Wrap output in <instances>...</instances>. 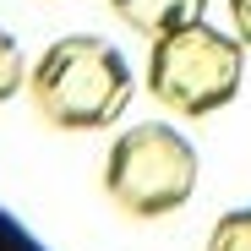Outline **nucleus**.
Masks as SVG:
<instances>
[{"label": "nucleus", "mask_w": 251, "mask_h": 251, "mask_svg": "<svg viewBox=\"0 0 251 251\" xmlns=\"http://www.w3.org/2000/svg\"><path fill=\"white\" fill-rule=\"evenodd\" d=\"M229 33L251 50V0H229Z\"/></svg>", "instance_id": "obj_7"}, {"label": "nucleus", "mask_w": 251, "mask_h": 251, "mask_svg": "<svg viewBox=\"0 0 251 251\" xmlns=\"http://www.w3.org/2000/svg\"><path fill=\"white\" fill-rule=\"evenodd\" d=\"M202 251H251V207H229V213L213 224Z\"/></svg>", "instance_id": "obj_5"}, {"label": "nucleus", "mask_w": 251, "mask_h": 251, "mask_svg": "<svg viewBox=\"0 0 251 251\" xmlns=\"http://www.w3.org/2000/svg\"><path fill=\"white\" fill-rule=\"evenodd\" d=\"M27 93L44 126L55 131H104L126 115L137 76L126 55L99 33H66L27 71Z\"/></svg>", "instance_id": "obj_1"}, {"label": "nucleus", "mask_w": 251, "mask_h": 251, "mask_svg": "<svg viewBox=\"0 0 251 251\" xmlns=\"http://www.w3.org/2000/svg\"><path fill=\"white\" fill-rule=\"evenodd\" d=\"M202 158L186 142V131L164 120H142L126 126L104 153V197L131 219H164L180 213L197 191Z\"/></svg>", "instance_id": "obj_3"}, {"label": "nucleus", "mask_w": 251, "mask_h": 251, "mask_svg": "<svg viewBox=\"0 0 251 251\" xmlns=\"http://www.w3.org/2000/svg\"><path fill=\"white\" fill-rule=\"evenodd\" d=\"M109 11L131 27V33H142L148 44H153V38L175 33V27H186V22H202V17H207V0H109Z\"/></svg>", "instance_id": "obj_4"}, {"label": "nucleus", "mask_w": 251, "mask_h": 251, "mask_svg": "<svg viewBox=\"0 0 251 251\" xmlns=\"http://www.w3.org/2000/svg\"><path fill=\"white\" fill-rule=\"evenodd\" d=\"M22 82H27V71H22V44H17L6 27H0V104H6Z\"/></svg>", "instance_id": "obj_6"}, {"label": "nucleus", "mask_w": 251, "mask_h": 251, "mask_svg": "<svg viewBox=\"0 0 251 251\" xmlns=\"http://www.w3.org/2000/svg\"><path fill=\"white\" fill-rule=\"evenodd\" d=\"M142 82H148L153 104H164L170 115L207 120V115H219L224 104H235L240 82H246V44L235 33L213 27L207 17L186 22L175 33L153 38Z\"/></svg>", "instance_id": "obj_2"}]
</instances>
